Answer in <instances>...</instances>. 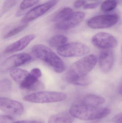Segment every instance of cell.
I'll use <instances>...</instances> for the list:
<instances>
[{
    "instance_id": "cell-12",
    "label": "cell",
    "mask_w": 122,
    "mask_h": 123,
    "mask_svg": "<svg viewBox=\"0 0 122 123\" xmlns=\"http://www.w3.org/2000/svg\"><path fill=\"white\" fill-rule=\"evenodd\" d=\"M36 37L35 35H26L6 47L4 49V53H10L21 51L26 48Z\"/></svg>"
},
{
    "instance_id": "cell-4",
    "label": "cell",
    "mask_w": 122,
    "mask_h": 123,
    "mask_svg": "<svg viewBox=\"0 0 122 123\" xmlns=\"http://www.w3.org/2000/svg\"><path fill=\"white\" fill-rule=\"evenodd\" d=\"M66 98V94L64 92L41 91L26 95L23 99L28 102L46 103L61 102Z\"/></svg>"
},
{
    "instance_id": "cell-27",
    "label": "cell",
    "mask_w": 122,
    "mask_h": 123,
    "mask_svg": "<svg viewBox=\"0 0 122 123\" xmlns=\"http://www.w3.org/2000/svg\"><path fill=\"white\" fill-rule=\"evenodd\" d=\"M85 3L86 1L85 0H76L74 4V6L76 8H79L84 6Z\"/></svg>"
},
{
    "instance_id": "cell-20",
    "label": "cell",
    "mask_w": 122,
    "mask_h": 123,
    "mask_svg": "<svg viewBox=\"0 0 122 123\" xmlns=\"http://www.w3.org/2000/svg\"><path fill=\"white\" fill-rule=\"evenodd\" d=\"M28 24H24L21 25H19L18 26L16 27L15 28L10 30L7 34H6L4 37V39H8V38H10V37L14 36V35H16L18 33L21 32V31L25 29L28 27Z\"/></svg>"
},
{
    "instance_id": "cell-3",
    "label": "cell",
    "mask_w": 122,
    "mask_h": 123,
    "mask_svg": "<svg viewBox=\"0 0 122 123\" xmlns=\"http://www.w3.org/2000/svg\"><path fill=\"white\" fill-rule=\"evenodd\" d=\"M32 51L37 58L46 63L57 73H62L65 70L64 61L48 47L43 45H36L32 48Z\"/></svg>"
},
{
    "instance_id": "cell-9",
    "label": "cell",
    "mask_w": 122,
    "mask_h": 123,
    "mask_svg": "<svg viewBox=\"0 0 122 123\" xmlns=\"http://www.w3.org/2000/svg\"><path fill=\"white\" fill-rule=\"evenodd\" d=\"M0 108L6 114L11 116L21 115L24 111L21 103L4 97L0 98Z\"/></svg>"
},
{
    "instance_id": "cell-19",
    "label": "cell",
    "mask_w": 122,
    "mask_h": 123,
    "mask_svg": "<svg viewBox=\"0 0 122 123\" xmlns=\"http://www.w3.org/2000/svg\"><path fill=\"white\" fill-rule=\"evenodd\" d=\"M117 3L116 0H106L104 1L101 6V10L107 12L114 9L117 7Z\"/></svg>"
},
{
    "instance_id": "cell-26",
    "label": "cell",
    "mask_w": 122,
    "mask_h": 123,
    "mask_svg": "<svg viewBox=\"0 0 122 123\" xmlns=\"http://www.w3.org/2000/svg\"><path fill=\"white\" fill-rule=\"evenodd\" d=\"M114 123H122V112L114 116L112 118Z\"/></svg>"
},
{
    "instance_id": "cell-31",
    "label": "cell",
    "mask_w": 122,
    "mask_h": 123,
    "mask_svg": "<svg viewBox=\"0 0 122 123\" xmlns=\"http://www.w3.org/2000/svg\"></svg>"
},
{
    "instance_id": "cell-11",
    "label": "cell",
    "mask_w": 122,
    "mask_h": 123,
    "mask_svg": "<svg viewBox=\"0 0 122 123\" xmlns=\"http://www.w3.org/2000/svg\"><path fill=\"white\" fill-rule=\"evenodd\" d=\"M31 59V56L28 53H19L12 55L8 58L1 64V71H5L20 66L29 62Z\"/></svg>"
},
{
    "instance_id": "cell-23",
    "label": "cell",
    "mask_w": 122,
    "mask_h": 123,
    "mask_svg": "<svg viewBox=\"0 0 122 123\" xmlns=\"http://www.w3.org/2000/svg\"><path fill=\"white\" fill-rule=\"evenodd\" d=\"M15 0H6L4 2L2 8V12L3 13L7 11L16 4Z\"/></svg>"
},
{
    "instance_id": "cell-29",
    "label": "cell",
    "mask_w": 122,
    "mask_h": 123,
    "mask_svg": "<svg viewBox=\"0 0 122 123\" xmlns=\"http://www.w3.org/2000/svg\"><path fill=\"white\" fill-rule=\"evenodd\" d=\"M12 123H44L41 121L38 120H23L16 121Z\"/></svg>"
},
{
    "instance_id": "cell-22",
    "label": "cell",
    "mask_w": 122,
    "mask_h": 123,
    "mask_svg": "<svg viewBox=\"0 0 122 123\" xmlns=\"http://www.w3.org/2000/svg\"><path fill=\"white\" fill-rule=\"evenodd\" d=\"M11 83L8 79L2 80L0 83V90L1 92H6L11 89Z\"/></svg>"
},
{
    "instance_id": "cell-24",
    "label": "cell",
    "mask_w": 122,
    "mask_h": 123,
    "mask_svg": "<svg viewBox=\"0 0 122 123\" xmlns=\"http://www.w3.org/2000/svg\"><path fill=\"white\" fill-rule=\"evenodd\" d=\"M13 121V117L11 116L1 115L0 116V123H12Z\"/></svg>"
},
{
    "instance_id": "cell-15",
    "label": "cell",
    "mask_w": 122,
    "mask_h": 123,
    "mask_svg": "<svg viewBox=\"0 0 122 123\" xmlns=\"http://www.w3.org/2000/svg\"><path fill=\"white\" fill-rule=\"evenodd\" d=\"M74 118L67 112H63L51 116L48 123H72Z\"/></svg>"
},
{
    "instance_id": "cell-1",
    "label": "cell",
    "mask_w": 122,
    "mask_h": 123,
    "mask_svg": "<svg viewBox=\"0 0 122 123\" xmlns=\"http://www.w3.org/2000/svg\"><path fill=\"white\" fill-rule=\"evenodd\" d=\"M69 112L75 118L82 120L92 121L106 117L110 113V110L107 108L87 105L79 100L72 105Z\"/></svg>"
},
{
    "instance_id": "cell-7",
    "label": "cell",
    "mask_w": 122,
    "mask_h": 123,
    "mask_svg": "<svg viewBox=\"0 0 122 123\" xmlns=\"http://www.w3.org/2000/svg\"><path fill=\"white\" fill-rule=\"evenodd\" d=\"M118 21L117 16L112 14L99 15L92 17L87 22V26L92 29H105L115 25Z\"/></svg>"
},
{
    "instance_id": "cell-10",
    "label": "cell",
    "mask_w": 122,
    "mask_h": 123,
    "mask_svg": "<svg viewBox=\"0 0 122 123\" xmlns=\"http://www.w3.org/2000/svg\"><path fill=\"white\" fill-rule=\"evenodd\" d=\"M85 14L81 12L72 13L61 21L57 22L56 28L61 30L71 29L78 26L84 20Z\"/></svg>"
},
{
    "instance_id": "cell-8",
    "label": "cell",
    "mask_w": 122,
    "mask_h": 123,
    "mask_svg": "<svg viewBox=\"0 0 122 123\" xmlns=\"http://www.w3.org/2000/svg\"><path fill=\"white\" fill-rule=\"evenodd\" d=\"M92 42L96 47L103 49H109L116 47L117 45V41L115 37L104 32H99L94 35Z\"/></svg>"
},
{
    "instance_id": "cell-17",
    "label": "cell",
    "mask_w": 122,
    "mask_h": 123,
    "mask_svg": "<svg viewBox=\"0 0 122 123\" xmlns=\"http://www.w3.org/2000/svg\"><path fill=\"white\" fill-rule=\"evenodd\" d=\"M68 40L66 36L61 34L56 35L51 37L48 41L49 45L53 48L59 47L65 44Z\"/></svg>"
},
{
    "instance_id": "cell-32",
    "label": "cell",
    "mask_w": 122,
    "mask_h": 123,
    "mask_svg": "<svg viewBox=\"0 0 122 123\" xmlns=\"http://www.w3.org/2000/svg\"></svg>"
},
{
    "instance_id": "cell-21",
    "label": "cell",
    "mask_w": 122,
    "mask_h": 123,
    "mask_svg": "<svg viewBox=\"0 0 122 123\" xmlns=\"http://www.w3.org/2000/svg\"><path fill=\"white\" fill-rule=\"evenodd\" d=\"M40 0H23L19 6L21 10L27 9L37 4Z\"/></svg>"
},
{
    "instance_id": "cell-13",
    "label": "cell",
    "mask_w": 122,
    "mask_h": 123,
    "mask_svg": "<svg viewBox=\"0 0 122 123\" xmlns=\"http://www.w3.org/2000/svg\"><path fill=\"white\" fill-rule=\"evenodd\" d=\"M114 61L113 52L110 50L102 51L99 58V65L101 70L104 72L109 71L112 68Z\"/></svg>"
},
{
    "instance_id": "cell-25",
    "label": "cell",
    "mask_w": 122,
    "mask_h": 123,
    "mask_svg": "<svg viewBox=\"0 0 122 123\" xmlns=\"http://www.w3.org/2000/svg\"><path fill=\"white\" fill-rule=\"evenodd\" d=\"M30 73L38 79L41 77L42 74L41 70L37 68H34L32 69L30 72Z\"/></svg>"
},
{
    "instance_id": "cell-5",
    "label": "cell",
    "mask_w": 122,
    "mask_h": 123,
    "mask_svg": "<svg viewBox=\"0 0 122 123\" xmlns=\"http://www.w3.org/2000/svg\"><path fill=\"white\" fill-rule=\"evenodd\" d=\"M59 55L64 57L84 56L90 52L88 46L80 42H72L65 44L57 49Z\"/></svg>"
},
{
    "instance_id": "cell-30",
    "label": "cell",
    "mask_w": 122,
    "mask_h": 123,
    "mask_svg": "<svg viewBox=\"0 0 122 123\" xmlns=\"http://www.w3.org/2000/svg\"><path fill=\"white\" fill-rule=\"evenodd\" d=\"M119 93L122 97V86L120 88Z\"/></svg>"
},
{
    "instance_id": "cell-14",
    "label": "cell",
    "mask_w": 122,
    "mask_h": 123,
    "mask_svg": "<svg viewBox=\"0 0 122 123\" xmlns=\"http://www.w3.org/2000/svg\"><path fill=\"white\" fill-rule=\"evenodd\" d=\"M80 100L85 105L94 107H99L105 102L104 97L94 94L86 95Z\"/></svg>"
},
{
    "instance_id": "cell-28",
    "label": "cell",
    "mask_w": 122,
    "mask_h": 123,
    "mask_svg": "<svg viewBox=\"0 0 122 123\" xmlns=\"http://www.w3.org/2000/svg\"><path fill=\"white\" fill-rule=\"evenodd\" d=\"M97 3H89L85 4L84 6V8L85 9H93L96 8L98 6Z\"/></svg>"
},
{
    "instance_id": "cell-2",
    "label": "cell",
    "mask_w": 122,
    "mask_h": 123,
    "mask_svg": "<svg viewBox=\"0 0 122 123\" xmlns=\"http://www.w3.org/2000/svg\"><path fill=\"white\" fill-rule=\"evenodd\" d=\"M97 62L96 56L90 55L74 62L66 73L65 79L67 81L74 85L79 79L87 76L95 66Z\"/></svg>"
},
{
    "instance_id": "cell-18",
    "label": "cell",
    "mask_w": 122,
    "mask_h": 123,
    "mask_svg": "<svg viewBox=\"0 0 122 123\" xmlns=\"http://www.w3.org/2000/svg\"><path fill=\"white\" fill-rule=\"evenodd\" d=\"M72 13V9L69 7H64L53 16L52 21L54 22H58L65 18Z\"/></svg>"
},
{
    "instance_id": "cell-16",
    "label": "cell",
    "mask_w": 122,
    "mask_h": 123,
    "mask_svg": "<svg viewBox=\"0 0 122 123\" xmlns=\"http://www.w3.org/2000/svg\"><path fill=\"white\" fill-rule=\"evenodd\" d=\"M29 73L27 71L20 68L13 69L10 74L13 80L19 85L23 81Z\"/></svg>"
},
{
    "instance_id": "cell-6",
    "label": "cell",
    "mask_w": 122,
    "mask_h": 123,
    "mask_svg": "<svg viewBox=\"0 0 122 123\" xmlns=\"http://www.w3.org/2000/svg\"><path fill=\"white\" fill-rule=\"evenodd\" d=\"M57 0H50L37 6L28 12L22 18L21 22L28 24L41 16L57 4Z\"/></svg>"
}]
</instances>
